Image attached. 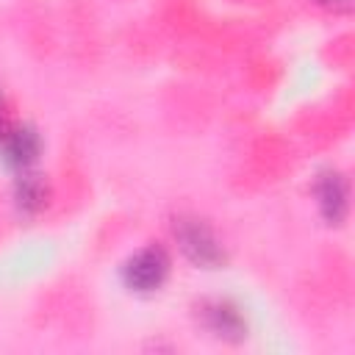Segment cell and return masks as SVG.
I'll return each mask as SVG.
<instances>
[{
	"mask_svg": "<svg viewBox=\"0 0 355 355\" xmlns=\"http://www.w3.org/2000/svg\"><path fill=\"white\" fill-rule=\"evenodd\" d=\"M172 239L180 255L197 269H222L227 263V250L222 239L197 214H178L172 219Z\"/></svg>",
	"mask_w": 355,
	"mask_h": 355,
	"instance_id": "1",
	"label": "cell"
},
{
	"mask_svg": "<svg viewBox=\"0 0 355 355\" xmlns=\"http://www.w3.org/2000/svg\"><path fill=\"white\" fill-rule=\"evenodd\" d=\"M169 272H172L169 252L161 244H147L125 258V263L119 266V280L128 291L139 297H150L166 286Z\"/></svg>",
	"mask_w": 355,
	"mask_h": 355,
	"instance_id": "2",
	"label": "cell"
},
{
	"mask_svg": "<svg viewBox=\"0 0 355 355\" xmlns=\"http://www.w3.org/2000/svg\"><path fill=\"white\" fill-rule=\"evenodd\" d=\"M313 197H316V208L324 219V225L330 227H341L349 216V183L347 175L336 166H324L316 178H313Z\"/></svg>",
	"mask_w": 355,
	"mask_h": 355,
	"instance_id": "4",
	"label": "cell"
},
{
	"mask_svg": "<svg viewBox=\"0 0 355 355\" xmlns=\"http://www.w3.org/2000/svg\"><path fill=\"white\" fill-rule=\"evenodd\" d=\"M313 3L322 6V8H327V11H336V14L349 11V0H313Z\"/></svg>",
	"mask_w": 355,
	"mask_h": 355,
	"instance_id": "7",
	"label": "cell"
},
{
	"mask_svg": "<svg viewBox=\"0 0 355 355\" xmlns=\"http://www.w3.org/2000/svg\"><path fill=\"white\" fill-rule=\"evenodd\" d=\"M11 197H14L19 216H39L50 202V186L42 175L25 169V172H17Z\"/></svg>",
	"mask_w": 355,
	"mask_h": 355,
	"instance_id": "6",
	"label": "cell"
},
{
	"mask_svg": "<svg viewBox=\"0 0 355 355\" xmlns=\"http://www.w3.org/2000/svg\"><path fill=\"white\" fill-rule=\"evenodd\" d=\"M197 319L219 341L239 344L250 333V324H247V316H244L241 305H236L227 297H205V300H200L197 302Z\"/></svg>",
	"mask_w": 355,
	"mask_h": 355,
	"instance_id": "3",
	"label": "cell"
},
{
	"mask_svg": "<svg viewBox=\"0 0 355 355\" xmlns=\"http://www.w3.org/2000/svg\"><path fill=\"white\" fill-rule=\"evenodd\" d=\"M6 125H8V116H6V97H3V92H0V133L6 130Z\"/></svg>",
	"mask_w": 355,
	"mask_h": 355,
	"instance_id": "8",
	"label": "cell"
},
{
	"mask_svg": "<svg viewBox=\"0 0 355 355\" xmlns=\"http://www.w3.org/2000/svg\"><path fill=\"white\" fill-rule=\"evenodd\" d=\"M42 155V136L31 122H8L0 133V158L6 166L25 172Z\"/></svg>",
	"mask_w": 355,
	"mask_h": 355,
	"instance_id": "5",
	"label": "cell"
}]
</instances>
